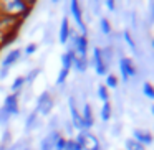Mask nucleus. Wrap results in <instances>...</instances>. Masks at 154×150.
<instances>
[{
	"label": "nucleus",
	"instance_id": "nucleus-1",
	"mask_svg": "<svg viewBox=\"0 0 154 150\" xmlns=\"http://www.w3.org/2000/svg\"><path fill=\"white\" fill-rule=\"evenodd\" d=\"M32 13V5L25 0H0V15L23 20Z\"/></svg>",
	"mask_w": 154,
	"mask_h": 150
},
{
	"label": "nucleus",
	"instance_id": "nucleus-2",
	"mask_svg": "<svg viewBox=\"0 0 154 150\" xmlns=\"http://www.w3.org/2000/svg\"><path fill=\"white\" fill-rule=\"evenodd\" d=\"M70 40H71V46H70V50H73L76 56H80V58H86V56H88V38H86V35L75 33V31L71 30V33H70Z\"/></svg>",
	"mask_w": 154,
	"mask_h": 150
},
{
	"label": "nucleus",
	"instance_id": "nucleus-3",
	"mask_svg": "<svg viewBox=\"0 0 154 150\" xmlns=\"http://www.w3.org/2000/svg\"><path fill=\"white\" fill-rule=\"evenodd\" d=\"M75 140L80 143L83 150H101L100 140H98L96 137L90 132V130H80Z\"/></svg>",
	"mask_w": 154,
	"mask_h": 150
},
{
	"label": "nucleus",
	"instance_id": "nucleus-4",
	"mask_svg": "<svg viewBox=\"0 0 154 150\" xmlns=\"http://www.w3.org/2000/svg\"><path fill=\"white\" fill-rule=\"evenodd\" d=\"M53 106H55V101H53V97H51V94L48 93V91H45V93H42L40 96H38L35 112L42 114V116H48V114L53 110Z\"/></svg>",
	"mask_w": 154,
	"mask_h": 150
},
{
	"label": "nucleus",
	"instance_id": "nucleus-5",
	"mask_svg": "<svg viewBox=\"0 0 154 150\" xmlns=\"http://www.w3.org/2000/svg\"><path fill=\"white\" fill-rule=\"evenodd\" d=\"M2 110H4V112L7 114L8 117L18 116V114H20V102H18V94L10 93L8 96H5L4 106H2Z\"/></svg>",
	"mask_w": 154,
	"mask_h": 150
},
{
	"label": "nucleus",
	"instance_id": "nucleus-6",
	"mask_svg": "<svg viewBox=\"0 0 154 150\" xmlns=\"http://www.w3.org/2000/svg\"><path fill=\"white\" fill-rule=\"evenodd\" d=\"M93 66L98 76H106L108 74V61L104 58V51L101 48L93 50Z\"/></svg>",
	"mask_w": 154,
	"mask_h": 150
},
{
	"label": "nucleus",
	"instance_id": "nucleus-7",
	"mask_svg": "<svg viewBox=\"0 0 154 150\" xmlns=\"http://www.w3.org/2000/svg\"><path fill=\"white\" fill-rule=\"evenodd\" d=\"M70 12H71V17H73L76 27L80 28L81 35H86V23H85V20H83V10H81L78 0H71L70 2Z\"/></svg>",
	"mask_w": 154,
	"mask_h": 150
},
{
	"label": "nucleus",
	"instance_id": "nucleus-8",
	"mask_svg": "<svg viewBox=\"0 0 154 150\" xmlns=\"http://www.w3.org/2000/svg\"><path fill=\"white\" fill-rule=\"evenodd\" d=\"M119 71H121V79L126 83L133 76H136V66H134L131 58H121L119 60Z\"/></svg>",
	"mask_w": 154,
	"mask_h": 150
},
{
	"label": "nucleus",
	"instance_id": "nucleus-9",
	"mask_svg": "<svg viewBox=\"0 0 154 150\" xmlns=\"http://www.w3.org/2000/svg\"><path fill=\"white\" fill-rule=\"evenodd\" d=\"M68 106H70V119H71V125L78 130H85L83 129V120H81V112L78 110L76 102H75L73 97H70L68 101Z\"/></svg>",
	"mask_w": 154,
	"mask_h": 150
},
{
	"label": "nucleus",
	"instance_id": "nucleus-10",
	"mask_svg": "<svg viewBox=\"0 0 154 150\" xmlns=\"http://www.w3.org/2000/svg\"><path fill=\"white\" fill-rule=\"evenodd\" d=\"M22 50L20 48H15V50H10L7 54H5V58H4V61H2V69H10L12 66H14L15 63H18L20 61V58H22Z\"/></svg>",
	"mask_w": 154,
	"mask_h": 150
},
{
	"label": "nucleus",
	"instance_id": "nucleus-11",
	"mask_svg": "<svg viewBox=\"0 0 154 150\" xmlns=\"http://www.w3.org/2000/svg\"><path fill=\"white\" fill-rule=\"evenodd\" d=\"M70 33H71V27H70V20L66 17L61 18L60 23V30H58V40L61 45H66L70 41Z\"/></svg>",
	"mask_w": 154,
	"mask_h": 150
},
{
	"label": "nucleus",
	"instance_id": "nucleus-12",
	"mask_svg": "<svg viewBox=\"0 0 154 150\" xmlns=\"http://www.w3.org/2000/svg\"><path fill=\"white\" fill-rule=\"evenodd\" d=\"M81 120H83V129L85 130H90L94 124V116H93V110H91L90 104H85L83 110H81Z\"/></svg>",
	"mask_w": 154,
	"mask_h": 150
},
{
	"label": "nucleus",
	"instance_id": "nucleus-13",
	"mask_svg": "<svg viewBox=\"0 0 154 150\" xmlns=\"http://www.w3.org/2000/svg\"><path fill=\"white\" fill-rule=\"evenodd\" d=\"M133 139L136 140V142H139L141 145H151V143L154 142V137L151 135V132H147V130H141V129H136L133 132Z\"/></svg>",
	"mask_w": 154,
	"mask_h": 150
},
{
	"label": "nucleus",
	"instance_id": "nucleus-14",
	"mask_svg": "<svg viewBox=\"0 0 154 150\" xmlns=\"http://www.w3.org/2000/svg\"><path fill=\"white\" fill-rule=\"evenodd\" d=\"M58 135H60V132H50L45 139H42L40 142V150H53V145H55V140L58 139Z\"/></svg>",
	"mask_w": 154,
	"mask_h": 150
},
{
	"label": "nucleus",
	"instance_id": "nucleus-15",
	"mask_svg": "<svg viewBox=\"0 0 154 150\" xmlns=\"http://www.w3.org/2000/svg\"><path fill=\"white\" fill-rule=\"evenodd\" d=\"M75 56H76V54H75V51L68 48V50L65 51L63 54H61V68H63V69L71 71V68H73V61H75Z\"/></svg>",
	"mask_w": 154,
	"mask_h": 150
},
{
	"label": "nucleus",
	"instance_id": "nucleus-16",
	"mask_svg": "<svg viewBox=\"0 0 154 150\" xmlns=\"http://www.w3.org/2000/svg\"><path fill=\"white\" fill-rule=\"evenodd\" d=\"M73 68L80 73L88 69V58H80V56H75V61H73Z\"/></svg>",
	"mask_w": 154,
	"mask_h": 150
},
{
	"label": "nucleus",
	"instance_id": "nucleus-17",
	"mask_svg": "<svg viewBox=\"0 0 154 150\" xmlns=\"http://www.w3.org/2000/svg\"><path fill=\"white\" fill-rule=\"evenodd\" d=\"M23 86H25V78L23 76H18V78H15V81L12 83L10 89H12V93L20 94V91H22V87H23Z\"/></svg>",
	"mask_w": 154,
	"mask_h": 150
},
{
	"label": "nucleus",
	"instance_id": "nucleus-18",
	"mask_svg": "<svg viewBox=\"0 0 154 150\" xmlns=\"http://www.w3.org/2000/svg\"><path fill=\"white\" fill-rule=\"evenodd\" d=\"M124 147H126V150H146V147L141 145L139 142H136L134 139H128L124 142Z\"/></svg>",
	"mask_w": 154,
	"mask_h": 150
},
{
	"label": "nucleus",
	"instance_id": "nucleus-19",
	"mask_svg": "<svg viewBox=\"0 0 154 150\" xmlns=\"http://www.w3.org/2000/svg\"><path fill=\"white\" fill-rule=\"evenodd\" d=\"M118 84H119V81H118V78L114 76V74H106L104 86H106L108 89H114V87H118Z\"/></svg>",
	"mask_w": 154,
	"mask_h": 150
},
{
	"label": "nucleus",
	"instance_id": "nucleus-20",
	"mask_svg": "<svg viewBox=\"0 0 154 150\" xmlns=\"http://www.w3.org/2000/svg\"><path fill=\"white\" fill-rule=\"evenodd\" d=\"M101 119H103L104 122H108V120L111 119V104H109V101H108V102H103V107H101Z\"/></svg>",
	"mask_w": 154,
	"mask_h": 150
},
{
	"label": "nucleus",
	"instance_id": "nucleus-21",
	"mask_svg": "<svg viewBox=\"0 0 154 150\" xmlns=\"http://www.w3.org/2000/svg\"><path fill=\"white\" fill-rule=\"evenodd\" d=\"M98 97H100L103 102H108V101H109V93H108V87L104 86V84L98 86Z\"/></svg>",
	"mask_w": 154,
	"mask_h": 150
},
{
	"label": "nucleus",
	"instance_id": "nucleus-22",
	"mask_svg": "<svg viewBox=\"0 0 154 150\" xmlns=\"http://www.w3.org/2000/svg\"><path fill=\"white\" fill-rule=\"evenodd\" d=\"M68 76H70V71H68V69H63V68H61V69L58 71V76H57V84H58V86H61V84L66 83Z\"/></svg>",
	"mask_w": 154,
	"mask_h": 150
},
{
	"label": "nucleus",
	"instance_id": "nucleus-23",
	"mask_svg": "<svg viewBox=\"0 0 154 150\" xmlns=\"http://www.w3.org/2000/svg\"><path fill=\"white\" fill-rule=\"evenodd\" d=\"M143 93H144V96H147L149 99H154V86L149 81H146V83L143 84Z\"/></svg>",
	"mask_w": 154,
	"mask_h": 150
},
{
	"label": "nucleus",
	"instance_id": "nucleus-24",
	"mask_svg": "<svg viewBox=\"0 0 154 150\" xmlns=\"http://www.w3.org/2000/svg\"><path fill=\"white\" fill-rule=\"evenodd\" d=\"M40 73H42L40 68H35V69H32L30 73L27 74V76H23V78H25V84H27V83H33V81L37 79V76H38Z\"/></svg>",
	"mask_w": 154,
	"mask_h": 150
},
{
	"label": "nucleus",
	"instance_id": "nucleus-25",
	"mask_svg": "<svg viewBox=\"0 0 154 150\" xmlns=\"http://www.w3.org/2000/svg\"><path fill=\"white\" fill-rule=\"evenodd\" d=\"M100 28H101V31H103L104 35H109L111 33V23H109V20H108V18H101V20H100Z\"/></svg>",
	"mask_w": 154,
	"mask_h": 150
},
{
	"label": "nucleus",
	"instance_id": "nucleus-26",
	"mask_svg": "<svg viewBox=\"0 0 154 150\" xmlns=\"http://www.w3.org/2000/svg\"><path fill=\"white\" fill-rule=\"evenodd\" d=\"M65 150H83V149H81V145H80V143H78L75 139H66Z\"/></svg>",
	"mask_w": 154,
	"mask_h": 150
},
{
	"label": "nucleus",
	"instance_id": "nucleus-27",
	"mask_svg": "<svg viewBox=\"0 0 154 150\" xmlns=\"http://www.w3.org/2000/svg\"><path fill=\"white\" fill-rule=\"evenodd\" d=\"M65 145H66V139L63 135H58V139L55 140V145H53V150H65Z\"/></svg>",
	"mask_w": 154,
	"mask_h": 150
},
{
	"label": "nucleus",
	"instance_id": "nucleus-28",
	"mask_svg": "<svg viewBox=\"0 0 154 150\" xmlns=\"http://www.w3.org/2000/svg\"><path fill=\"white\" fill-rule=\"evenodd\" d=\"M37 48H38V46H37V43H28L27 46H25V50L22 51V53H23L25 56H32V54L37 53Z\"/></svg>",
	"mask_w": 154,
	"mask_h": 150
},
{
	"label": "nucleus",
	"instance_id": "nucleus-29",
	"mask_svg": "<svg viewBox=\"0 0 154 150\" xmlns=\"http://www.w3.org/2000/svg\"><path fill=\"white\" fill-rule=\"evenodd\" d=\"M123 37H124V40H126V43L131 46V50H136V43H134V40H133V37H131L129 31L126 30V31L123 33Z\"/></svg>",
	"mask_w": 154,
	"mask_h": 150
},
{
	"label": "nucleus",
	"instance_id": "nucleus-30",
	"mask_svg": "<svg viewBox=\"0 0 154 150\" xmlns=\"http://www.w3.org/2000/svg\"><path fill=\"white\" fill-rule=\"evenodd\" d=\"M106 7L109 8V10H114V2H113V0H108V2H106Z\"/></svg>",
	"mask_w": 154,
	"mask_h": 150
},
{
	"label": "nucleus",
	"instance_id": "nucleus-31",
	"mask_svg": "<svg viewBox=\"0 0 154 150\" xmlns=\"http://www.w3.org/2000/svg\"><path fill=\"white\" fill-rule=\"evenodd\" d=\"M151 112H152V116H154V106H152V107H151Z\"/></svg>",
	"mask_w": 154,
	"mask_h": 150
},
{
	"label": "nucleus",
	"instance_id": "nucleus-32",
	"mask_svg": "<svg viewBox=\"0 0 154 150\" xmlns=\"http://www.w3.org/2000/svg\"><path fill=\"white\" fill-rule=\"evenodd\" d=\"M152 46H154V40H152Z\"/></svg>",
	"mask_w": 154,
	"mask_h": 150
}]
</instances>
